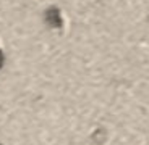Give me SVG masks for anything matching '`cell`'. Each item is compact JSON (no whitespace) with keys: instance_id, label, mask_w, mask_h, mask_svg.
I'll return each mask as SVG.
<instances>
[{"instance_id":"1","label":"cell","mask_w":149,"mask_h":145,"mask_svg":"<svg viewBox=\"0 0 149 145\" xmlns=\"http://www.w3.org/2000/svg\"><path fill=\"white\" fill-rule=\"evenodd\" d=\"M45 21H47V24L50 27H54V29H60L62 27V16H60V10L55 7L49 8L47 11H45Z\"/></svg>"},{"instance_id":"2","label":"cell","mask_w":149,"mask_h":145,"mask_svg":"<svg viewBox=\"0 0 149 145\" xmlns=\"http://www.w3.org/2000/svg\"><path fill=\"white\" fill-rule=\"evenodd\" d=\"M2 65H3V53L0 50V68H2Z\"/></svg>"}]
</instances>
